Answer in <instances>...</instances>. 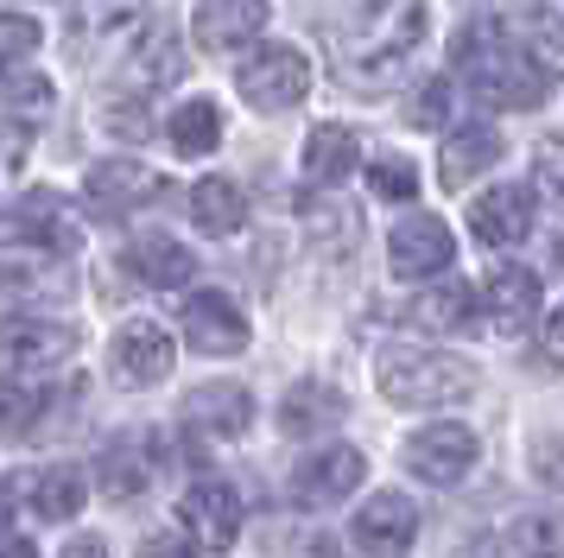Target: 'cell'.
I'll use <instances>...</instances> for the list:
<instances>
[{
  "mask_svg": "<svg viewBox=\"0 0 564 558\" xmlns=\"http://www.w3.org/2000/svg\"><path fill=\"white\" fill-rule=\"evenodd\" d=\"M476 457H482V444H476V431L457 426V419L419 426L406 438V470L419 482H432V489H457V482L476 470Z\"/></svg>",
  "mask_w": 564,
  "mask_h": 558,
  "instance_id": "5b68a950",
  "label": "cell"
},
{
  "mask_svg": "<svg viewBox=\"0 0 564 558\" xmlns=\"http://www.w3.org/2000/svg\"><path fill=\"white\" fill-rule=\"evenodd\" d=\"M178 521L184 533L204 546V552H229L235 546V533H241V495H235L229 482H191L184 489V502H178Z\"/></svg>",
  "mask_w": 564,
  "mask_h": 558,
  "instance_id": "30bf717a",
  "label": "cell"
},
{
  "mask_svg": "<svg viewBox=\"0 0 564 558\" xmlns=\"http://www.w3.org/2000/svg\"><path fill=\"white\" fill-rule=\"evenodd\" d=\"M0 558H39V546H26V539H13V546H0Z\"/></svg>",
  "mask_w": 564,
  "mask_h": 558,
  "instance_id": "7bdbcfd3",
  "label": "cell"
},
{
  "mask_svg": "<svg viewBox=\"0 0 564 558\" xmlns=\"http://www.w3.org/2000/svg\"><path fill=\"white\" fill-rule=\"evenodd\" d=\"M533 191L564 216V133H545L533 152Z\"/></svg>",
  "mask_w": 564,
  "mask_h": 558,
  "instance_id": "836d02e7",
  "label": "cell"
},
{
  "mask_svg": "<svg viewBox=\"0 0 564 558\" xmlns=\"http://www.w3.org/2000/svg\"><path fill=\"white\" fill-rule=\"evenodd\" d=\"M159 191H165V178L153 165H140V159H102L96 172L83 178V203L96 216H133V210L159 203Z\"/></svg>",
  "mask_w": 564,
  "mask_h": 558,
  "instance_id": "ba28073f",
  "label": "cell"
},
{
  "mask_svg": "<svg viewBox=\"0 0 564 558\" xmlns=\"http://www.w3.org/2000/svg\"><path fill=\"white\" fill-rule=\"evenodd\" d=\"M39 51V20L26 13H0V76H13Z\"/></svg>",
  "mask_w": 564,
  "mask_h": 558,
  "instance_id": "e575fe53",
  "label": "cell"
},
{
  "mask_svg": "<svg viewBox=\"0 0 564 558\" xmlns=\"http://www.w3.org/2000/svg\"><path fill=\"white\" fill-rule=\"evenodd\" d=\"M248 216V197H241V184L235 178H204V184H191V223L209 228V235H235Z\"/></svg>",
  "mask_w": 564,
  "mask_h": 558,
  "instance_id": "484cf974",
  "label": "cell"
},
{
  "mask_svg": "<svg viewBox=\"0 0 564 558\" xmlns=\"http://www.w3.org/2000/svg\"><path fill=\"white\" fill-rule=\"evenodd\" d=\"M451 71L488 108H539L545 101V76L533 71V57L520 51V39L495 20L463 25L457 39H451Z\"/></svg>",
  "mask_w": 564,
  "mask_h": 558,
  "instance_id": "6da1fadb",
  "label": "cell"
},
{
  "mask_svg": "<svg viewBox=\"0 0 564 558\" xmlns=\"http://www.w3.org/2000/svg\"><path fill=\"white\" fill-rule=\"evenodd\" d=\"M508 546L520 558H564V527H552L545 514H520L508 527Z\"/></svg>",
  "mask_w": 564,
  "mask_h": 558,
  "instance_id": "1f68e13d",
  "label": "cell"
},
{
  "mask_svg": "<svg viewBox=\"0 0 564 558\" xmlns=\"http://www.w3.org/2000/svg\"><path fill=\"white\" fill-rule=\"evenodd\" d=\"M260 25H267V0H197L191 39L204 51H235L248 39H260Z\"/></svg>",
  "mask_w": 564,
  "mask_h": 558,
  "instance_id": "e0dca14e",
  "label": "cell"
},
{
  "mask_svg": "<svg viewBox=\"0 0 564 558\" xmlns=\"http://www.w3.org/2000/svg\"><path fill=\"white\" fill-rule=\"evenodd\" d=\"M533 476L539 489L564 495V438H533Z\"/></svg>",
  "mask_w": 564,
  "mask_h": 558,
  "instance_id": "8d00e7d4",
  "label": "cell"
},
{
  "mask_svg": "<svg viewBox=\"0 0 564 558\" xmlns=\"http://www.w3.org/2000/svg\"><path fill=\"white\" fill-rule=\"evenodd\" d=\"M469 235L482 248H513L533 235V191L527 184H495L482 197L469 203Z\"/></svg>",
  "mask_w": 564,
  "mask_h": 558,
  "instance_id": "2e32d148",
  "label": "cell"
},
{
  "mask_svg": "<svg viewBox=\"0 0 564 558\" xmlns=\"http://www.w3.org/2000/svg\"><path fill=\"white\" fill-rule=\"evenodd\" d=\"M52 406H57V394L39 375L0 380V438H26V431H39L45 419H52Z\"/></svg>",
  "mask_w": 564,
  "mask_h": 558,
  "instance_id": "603a6c76",
  "label": "cell"
},
{
  "mask_svg": "<svg viewBox=\"0 0 564 558\" xmlns=\"http://www.w3.org/2000/svg\"><path fill=\"white\" fill-rule=\"evenodd\" d=\"M368 191H375L381 203H412V197H419V172H412V159L381 152V159L368 165Z\"/></svg>",
  "mask_w": 564,
  "mask_h": 558,
  "instance_id": "4dcf8cb0",
  "label": "cell"
},
{
  "mask_svg": "<svg viewBox=\"0 0 564 558\" xmlns=\"http://www.w3.org/2000/svg\"><path fill=\"white\" fill-rule=\"evenodd\" d=\"M451 101H457V89L444 76H425V83H412V96H406V121L432 133V127L451 121Z\"/></svg>",
  "mask_w": 564,
  "mask_h": 558,
  "instance_id": "d6a6232c",
  "label": "cell"
},
{
  "mask_svg": "<svg viewBox=\"0 0 564 558\" xmlns=\"http://www.w3.org/2000/svg\"><path fill=\"white\" fill-rule=\"evenodd\" d=\"M343 412H349V406H343V394H336V387H324V380H305V387H292V394H285L280 426L292 431V438H311V431H330Z\"/></svg>",
  "mask_w": 564,
  "mask_h": 558,
  "instance_id": "cb8c5ba5",
  "label": "cell"
},
{
  "mask_svg": "<svg viewBox=\"0 0 564 558\" xmlns=\"http://www.w3.org/2000/svg\"><path fill=\"white\" fill-rule=\"evenodd\" d=\"M495 159H501V133H495L488 121H463V127H451V140H444V152H437V178L457 191V184H469V178H482Z\"/></svg>",
  "mask_w": 564,
  "mask_h": 558,
  "instance_id": "44dd1931",
  "label": "cell"
},
{
  "mask_svg": "<svg viewBox=\"0 0 564 558\" xmlns=\"http://www.w3.org/2000/svg\"><path fill=\"white\" fill-rule=\"evenodd\" d=\"M412 539H419V507H412V495H400V489L375 495V502L356 514V546L368 558H406Z\"/></svg>",
  "mask_w": 564,
  "mask_h": 558,
  "instance_id": "9a60e30c",
  "label": "cell"
},
{
  "mask_svg": "<svg viewBox=\"0 0 564 558\" xmlns=\"http://www.w3.org/2000/svg\"><path fill=\"white\" fill-rule=\"evenodd\" d=\"M248 426H254V394L248 387H235V380L191 387V400H184V438L197 451H209L216 438H241Z\"/></svg>",
  "mask_w": 564,
  "mask_h": 558,
  "instance_id": "8992f818",
  "label": "cell"
},
{
  "mask_svg": "<svg viewBox=\"0 0 564 558\" xmlns=\"http://www.w3.org/2000/svg\"><path fill=\"white\" fill-rule=\"evenodd\" d=\"M26 507L39 514V521H70L83 502H89V476H83L77 463H52V470H39V476H26Z\"/></svg>",
  "mask_w": 564,
  "mask_h": 558,
  "instance_id": "7402d4cb",
  "label": "cell"
},
{
  "mask_svg": "<svg viewBox=\"0 0 564 558\" xmlns=\"http://www.w3.org/2000/svg\"><path fill=\"white\" fill-rule=\"evenodd\" d=\"M121 260H128V273L147 279L153 292H178V286H191V273H197L191 248H184V242H172V235H133Z\"/></svg>",
  "mask_w": 564,
  "mask_h": 558,
  "instance_id": "ffe728a7",
  "label": "cell"
},
{
  "mask_svg": "<svg viewBox=\"0 0 564 558\" xmlns=\"http://www.w3.org/2000/svg\"><path fill=\"white\" fill-rule=\"evenodd\" d=\"M368 476V457L356 444H317V451L292 470V502L299 507H336L343 495H356Z\"/></svg>",
  "mask_w": 564,
  "mask_h": 558,
  "instance_id": "52a82bcc",
  "label": "cell"
},
{
  "mask_svg": "<svg viewBox=\"0 0 564 558\" xmlns=\"http://www.w3.org/2000/svg\"><path fill=\"white\" fill-rule=\"evenodd\" d=\"M419 39H425V0H361L343 39V71L356 83H393Z\"/></svg>",
  "mask_w": 564,
  "mask_h": 558,
  "instance_id": "7a4b0ae2",
  "label": "cell"
},
{
  "mask_svg": "<svg viewBox=\"0 0 564 558\" xmlns=\"http://www.w3.org/2000/svg\"><path fill=\"white\" fill-rule=\"evenodd\" d=\"M140 7H147V0H77L70 20H77V32H115V25H128Z\"/></svg>",
  "mask_w": 564,
  "mask_h": 558,
  "instance_id": "d590c367",
  "label": "cell"
},
{
  "mask_svg": "<svg viewBox=\"0 0 564 558\" xmlns=\"http://www.w3.org/2000/svg\"><path fill=\"white\" fill-rule=\"evenodd\" d=\"M165 140H172V152H184V159L216 152L223 147V108H216V101H184V108H172Z\"/></svg>",
  "mask_w": 564,
  "mask_h": 558,
  "instance_id": "4316f807",
  "label": "cell"
},
{
  "mask_svg": "<svg viewBox=\"0 0 564 558\" xmlns=\"http://www.w3.org/2000/svg\"><path fill=\"white\" fill-rule=\"evenodd\" d=\"M77 355V330L57 324V318H13V324H0V362L7 368H57V362H70Z\"/></svg>",
  "mask_w": 564,
  "mask_h": 558,
  "instance_id": "7c38bea8",
  "label": "cell"
},
{
  "mask_svg": "<svg viewBox=\"0 0 564 558\" xmlns=\"http://www.w3.org/2000/svg\"><path fill=\"white\" fill-rule=\"evenodd\" d=\"M108 355H115V375L128 380V387H153V380L172 375V362H178V343H172V336H165L153 318H133V324L115 330Z\"/></svg>",
  "mask_w": 564,
  "mask_h": 558,
  "instance_id": "5bb4252c",
  "label": "cell"
},
{
  "mask_svg": "<svg viewBox=\"0 0 564 558\" xmlns=\"http://www.w3.org/2000/svg\"><path fill=\"white\" fill-rule=\"evenodd\" d=\"M140 558H197V546H191V539H172V533H159V539L140 546Z\"/></svg>",
  "mask_w": 564,
  "mask_h": 558,
  "instance_id": "f35d334b",
  "label": "cell"
},
{
  "mask_svg": "<svg viewBox=\"0 0 564 558\" xmlns=\"http://www.w3.org/2000/svg\"><path fill=\"white\" fill-rule=\"evenodd\" d=\"M64 558H108V546L96 539V533H83V539H70V546H64Z\"/></svg>",
  "mask_w": 564,
  "mask_h": 558,
  "instance_id": "b9f144b4",
  "label": "cell"
},
{
  "mask_svg": "<svg viewBox=\"0 0 564 558\" xmlns=\"http://www.w3.org/2000/svg\"><path fill=\"white\" fill-rule=\"evenodd\" d=\"M552 260H558V267H564V242H552Z\"/></svg>",
  "mask_w": 564,
  "mask_h": 558,
  "instance_id": "ee69618b",
  "label": "cell"
},
{
  "mask_svg": "<svg viewBox=\"0 0 564 558\" xmlns=\"http://www.w3.org/2000/svg\"><path fill=\"white\" fill-rule=\"evenodd\" d=\"M356 133L349 127H336V121H324V127H311V140H305V178L311 184H343V178L356 172Z\"/></svg>",
  "mask_w": 564,
  "mask_h": 558,
  "instance_id": "d4e9b609",
  "label": "cell"
},
{
  "mask_svg": "<svg viewBox=\"0 0 564 558\" xmlns=\"http://www.w3.org/2000/svg\"><path fill=\"white\" fill-rule=\"evenodd\" d=\"M13 489H20V482H0V546H13Z\"/></svg>",
  "mask_w": 564,
  "mask_h": 558,
  "instance_id": "60d3db41",
  "label": "cell"
},
{
  "mask_svg": "<svg viewBox=\"0 0 564 558\" xmlns=\"http://www.w3.org/2000/svg\"><path fill=\"white\" fill-rule=\"evenodd\" d=\"M184 343L204 355H235L248 350V318H241V304L229 292H191L184 299Z\"/></svg>",
  "mask_w": 564,
  "mask_h": 558,
  "instance_id": "4fadbf2b",
  "label": "cell"
},
{
  "mask_svg": "<svg viewBox=\"0 0 564 558\" xmlns=\"http://www.w3.org/2000/svg\"><path fill=\"white\" fill-rule=\"evenodd\" d=\"M520 51L533 57V71L545 76V83H552V76H564V20L539 7L533 20H527V39H520Z\"/></svg>",
  "mask_w": 564,
  "mask_h": 558,
  "instance_id": "f1b7e54d",
  "label": "cell"
},
{
  "mask_svg": "<svg viewBox=\"0 0 564 558\" xmlns=\"http://www.w3.org/2000/svg\"><path fill=\"white\" fill-rule=\"evenodd\" d=\"M7 235H20L26 248L64 254V248H77V216H70L52 191H32V197H20V210L7 216Z\"/></svg>",
  "mask_w": 564,
  "mask_h": 558,
  "instance_id": "ac0fdd59",
  "label": "cell"
},
{
  "mask_svg": "<svg viewBox=\"0 0 564 558\" xmlns=\"http://www.w3.org/2000/svg\"><path fill=\"white\" fill-rule=\"evenodd\" d=\"M545 355H552V362L564 368V304L552 311V318H545Z\"/></svg>",
  "mask_w": 564,
  "mask_h": 558,
  "instance_id": "ab89813d",
  "label": "cell"
},
{
  "mask_svg": "<svg viewBox=\"0 0 564 558\" xmlns=\"http://www.w3.org/2000/svg\"><path fill=\"white\" fill-rule=\"evenodd\" d=\"M7 96L20 101V108H39V115H45V108H52V83H45V76H13Z\"/></svg>",
  "mask_w": 564,
  "mask_h": 558,
  "instance_id": "74e56055",
  "label": "cell"
},
{
  "mask_svg": "<svg viewBox=\"0 0 564 558\" xmlns=\"http://www.w3.org/2000/svg\"><path fill=\"white\" fill-rule=\"evenodd\" d=\"M375 380L393 406H463L482 387V375L469 362L444 350H419V343H387L375 355Z\"/></svg>",
  "mask_w": 564,
  "mask_h": 558,
  "instance_id": "3957f363",
  "label": "cell"
},
{
  "mask_svg": "<svg viewBox=\"0 0 564 558\" xmlns=\"http://www.w3.org/2000/svg\"><path fill=\"white\" fill-rule=\"evenodd\" d=\"M476 318H482V292H476V286H463V279L432 286V292H419V299L406 304V324L425 330V336H457V330L476 324Z\"/></svg>",
  "mask_w": 564,
  "mask_h": 558,
  "instance_id": "d6986e66",
  "label": "cell"
},
{
  "mask_svg": "<svg viewBox=\"0 0 564 558\" xmlns=\"http://www.w3.org/2000/svg\"><path fill=\"white\" fill-rule=\"evenodd\" d=\"M457 260V235L437 223V216H406V223L387 235V267L393 279H432Z\"/></svg>",
  "mask_w": 564,
  "mask_h": 558,
  "instance_id": "9c48e42d",
  "label": "cell"
},
{
  "mask_svg": "<svg viewBox=\"0 0 564 558\" xmlns=\"http://www.w3.org/2000/svg\"><path fill=\"white\" fill-rule=\"evenodd\" d=\"M172 76H178V39L159 25V32H147V39H140V51L128 57V83H140L133 96H147V89L172 83Z\"/></svg>",
  "mask_w": 564,
  "mask_h": 558,
  "instance_id": "83f0119b",
  "label": "cell"
},
{
  "mask_svg": "<svg viewBox=\"0 0 564 558\" xmlns=\"http://www.w3.org/2000/svg\"><path fill=\"white\" fill-rule=\"evenodd\" d=\"M482 324L495 336H527L539 324V279L520 267V260H501L495 273L482 279Z\"/></svg>",
  "mask_w": 564,
  "mask_h": 558,
  "instance_id": "8fae6325",
  "label": "cell"
},
{
  "mask_svg": "<svg viewBox=\"0 0 564 558\" xmlns=\"http://www.w3.org/2000/svg\"><path fill=\"white\" fill-rule=\"evenodd\" d=\"M235 89H241V101H248L254 115H285V108H299V101H305V89H311L305 51H292V45H260L254 57L241 64Z\"/></svg>",
  "mask_w": 564,
  "mask_h": 558,
  "instance_id": "277c9868",
  "label": "cell"
},
{
  "mask_svg": "<svg viewBox=\"0 0 564 558\" xmlns=\"http://www.w3.org/2000/svg\"><path fill=\"white\" fill-rule=\"evenodd\" d=\"M147 476H153V457L140 451V444H115L102 463V489L115 495V502H133L140 489H147Z\"/></svg>",
  "mask_w": 564,
  "mask_h": 558,
  "instance_id": "f546056e",
  "label": "cell"
}]
</instances>
